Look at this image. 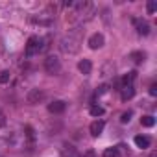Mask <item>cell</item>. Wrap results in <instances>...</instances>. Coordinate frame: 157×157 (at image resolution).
Instances as JSON below:
<instances>
[{
	"mask_svg": "<svg viewBox=\"0 0 157 157\" xmlns=\"http://www.w3.org/2000/svg\"><path fill=\"white\" fill-rule=\"evenodd\" d=\"M26 131H28V139H33V129L30 126H26Z\"/></svg>",
	"mask_w": 157,
	"mask_h": 157,
	"instance_id": "44dd1931",
	"label": "cell"
},
{
	"mask_svg": "<svg viewBox=\"0 0 157 157\" xmlns=\"http://www.w3.org/2000/svg\"><path fill=\"white\" fill-rule=\"evenodd\" d=\"M150 94L151 96H157V83H151L150 85Z\"/></svg>",
	"mask_w": 157,
	"mask_h": 157,
	"instance_id": "ffe728a7",
	"label": "cell"
},
{
	"mask_svg": "<svg viewBox=\"0 0 157 157\" xmlns=\"http://www.w3.org/2000/svg\"><path fill=\"white\" fill-rule=\"evenodd\" d=\"M135 144H137V148L146 150V148H150L151 140H150V137H146V135H137V137H135Z\"/></svg>",
	"mask_w": 157,
	"mask_h": 157,
	"instance_id": "9c48e42d",
	"label": "cell"
},
{
	"mask_svg": "<svg viewBox=\"0 0 157 157\" xmlns=\"http://www.w3.org/2000/svg\"><path fill=\"white\" fill-rule=\"evenodd\" d=\"M146 11H148L150 15H153V13L157 11V2H155V0H148V4H146Z\"/></svg>",
	"mask_w": 157,
	"mask_h": 157,
	"instance_id": "9a60e30c",
	"label": "cell"
},
{
	"mask_svg": "<svg viewBox=\"0 0 157 157\" xmlns=\"http://www.w3.org/2000/svg\"><path fill=\"white\" fill-rule=\"evenodd\" d=\"M89 113H91L93 117H102V115L105 113V109H104L102 105H93V107L89 109Z\"/></svg>",
	"mask_w": 157,
	"mask_h": 157,
	"instance_id": "4fadbf2b",
	"label": "cell"
},
{
	"mask_svg": "<svg viewBox=\"0 0 157 157\" xmlns=\"http://www.w3.org/2000/svg\"><path fill=\"white\" fill-rule=\"evenodd\" d=\"M107 93V85H100L98 89H96V96H102V94H105Z\"/></svg>",
	"mask_w": 157,
	"mask_h": 157,
	"instance_id": "d6986e66",
	"label": "cell"
},
{
	"mask_svg": "<svg viewBox=\"0 0 157 157\" xmlns=\"http://www.w3.org/2000/svg\"><path fill=\"white\" fill-rule=\"evenodd\" d=\"M118 155H120L118 148H107V150L104 151V157H118Z\"/></svg>",
	"mask_w": 157,
	"mask_h": 157,
	"instance_id": "2e32d148",
	"label": "cell"
},
{
	"mask_svg": "<svg viewBox=\"0 0 157 157\" xmlns=\"http://www.w3.org/2000/svg\"><path fill=\"white\" fill-rule=\"evenodd\" d=\"M43 98H44V93H43L41 89H32V91L28 93V102H30V104H39Z\"/></svg>",
	"mask_w": 157,
	"mask_h": 157,
	"instance_id": "5b68a950",
	"label": "cell"
},
{
	"mask_svg": "<svg viewBox=\"0 0 157 157\" xmlns=\"http://www.w3.org/2000/svg\"><path fill=\"white\" fill-rule=\"evenodd\" d=\"M104 128H105V122H104V120H94V122L89 126V131H91L93 137H98V135L104 131Z\"/></svg>",
	"mask_w": 157,
	"mask_h": 157,
	"instance_id": "8992f818",
	"label": "cell"
},
{
	"mask_svg": "<svg viewBox=\"0 0 157 157\" xmlns=\"http://www.w3.org/2000/svg\"><path fill=\"white\" fill-rule=\"evenodd\" d=\"M140 124H142L144 128H151V126L155 124V118H153L151 115H144V117L140 118Z\"/></svg>",
	"mask_w": 157,
	"mask_h": 157,
	"instance_id": "7c38bea8",
	"label": "cell"
},
{
	"mask_svg": "<svg viewBox=\"0 0 157 157\" xmlns=\"http://www.w3.org/2000/svg\"><path fill=\"white\" fill-rule=\"evenodd\" d=\"M10 78H11L10 70H2V72H0V83H8Z\"/></svg>",
	"mask_w": 157,
	"mask_h": 157,
	"instance_id": "e0dca14e",
	"label": "cell"
},
{
	"mask_svg": "<svg viewBox=\"0 0 157 157\" xmlns=\"http://www.w3.org/2000/svg\"><path fill=\"white\" fill-rule=\"evenodd\" d=\"M41 43H43V41H41L39 37L32 35V37L28 39V44H26V57H32V56H35L37 52H41V50H43Z\"/></svg>",
	"mask_w": 157,
	"mask_h": 157,
	"instance_id": "6da1fadb",
	"label": "cell"
},
{
	"mask_svg": "<svg viewBox=\"0 0 157 157\" xmlns=\"http://www.w3.org/2000/svg\"><path fill=\"white\" fill-rule=\"evenodd\" d=\"M133 24L137 26V32H139V35H148V33H150V26H148V22H146V21L133 19Z\"/></svg>",
	"mask_w": 157,
	"mask_h": 157,
	"instance_id": "52a82bcc",
	"label": "cell"
},
{
	"mask_svg": "<svg viewBox=\"0 0 157 157\" xmlns=\"http://www.w3.org/2000/svg\"><path fill=\"white\" fill-rule=\"evenodd\" d=\"M135 96V87L133 85H124L122 91H120V98L126 102V100H131Z\"/></svg>",
	"mask_w": 157,
	"mask_h": 157,
	"instance_id": "ba28073f",
	"label": "cell"
},
{
	"mask_svg": "<svg viewBox=\"0 0 157 157\" xmlns=\"http://www.w3.org/2000/svg\"><path fill=\"white\" fill-rule=\"evenodd\" d=\"M78 68H80V72L82 74H91V70H93V63H91V59H82L80 63H78Z\"/></svg>",
	"mask_w": 157,
	"mask_h": 157,
	"instance_id": "30bf717a",
	"label": "cell"
},
{
	"mask_svg": "<svg viewBox=\"0 0 157 157\" xmlns=\"http://www.w3.org/2000/svg\"><path fill=\"white\" fill-rule=\"evenodd\" d=\"M129 57H131L135 63H142L146 56H144V52H131V54H129Z\"/></svg>",
	"mask_w": 157,
	"mask_h": 157,
	"instance_id": "5bb4252c",
	"label": "cell"
},
{
	"mask_svg": "<svg viewBox=\"0 0 157 157\" xmlns=\"http://www.w3.org/2000/svg\"><path fill=\"white\" fill-rule=\"evenodd\" d=\"M44 70H46L48 74H57V72L61 70L59 59H57L56 56H48V57L44 59Z\"/></svg>",
	"mask_w": 157,
	"mask_h": 157,
	"instance_id": "7a4b0ae2",
	"label": "cell"
},
{
	"mask_svg": "<svg viewBox=\"0 0 157 157\" xmlns=\"http://www.w3.org/2000/svg\"><path fill=\"white\" fill-rule=\"evenodd\" d=\"M131 117H133V111H126V113H122L120 122H122V124H128V122L131 120Z\"/></svg>",
	"mask_w": 157,
	"mask_h": 157,
	"instance_id": "ac0fdd59",
	"label": "cell"
},
{
	"mask_svg": "<svg viewBox=\"0 0 157 157\" xmlns=\"http://www.w3.org/2000/svg\"><path fill=\"white\" fill-rule=\"evenodd\" d=\"M104 43H105L104 35H102V33H94V35H91V39H89V48H91V50H98V48L104 46Z\"/></svg>",
	"mask_w": 157,
	"mask_h": 157,
	"instance_id": "3957f363",
	"label": "cell"
},
{
	"mask_svg": "<svg viewBox=\"0 0 157 157\" xmlns=\"http://www.w3.org/2000/svg\"><path fill=\"white\" fill-rule=\"evenodd\" d=\"M65 109H67V102H63V100H54L52 104H48V111L54 113V115H59Z\"/></svg>",
	"mask_w": 157,
	"mask_h": 157,
	"instance_id": "277c9868",
	"label": "cell"
},
{
	"mask_svg": "<svg viewBox=\"0 0 157 157\" xmlns=\"http://www.w3.org/2000/svg\"><path fill=\"white\" fill-rule=\"evenodd\" d=\"M137 78V72L135 70H129L128 74H124V78H122V83L124 85H133V80Z\"/></svg>",
	"mask_w": 157,
	"mask_h": 157,
	"instance_id": "8fae6325",
	"label": "cell"
}]
</instances>
